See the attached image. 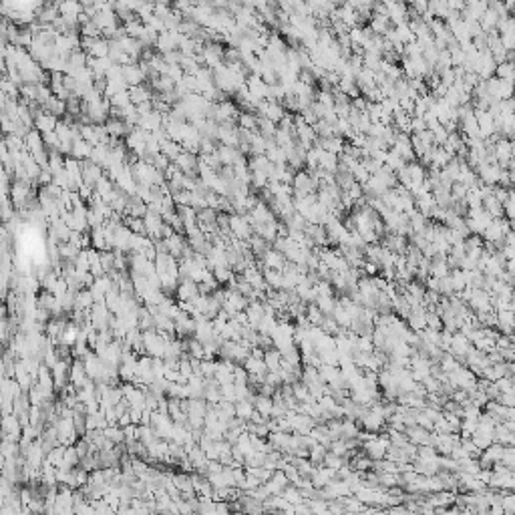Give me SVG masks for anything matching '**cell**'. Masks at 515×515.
Here are the masks:
<instances>
[{"mask_svg": "<svg viewBox=\"0 0 515 515\" xmlns=\"http://www.w3.org/2000/svg\"><path fill=\"white\" fill-rule=\"evenodd\" d=\"M227 225H230V230L234 232V236H236L238 240H248L250 234H252V225H250V221H248L246 217L234 215V217L227 219Z\"/></svg>", "mask_w": 515, "mask_h": 515, "instance_id": "cell-1", "label": "cell"}, {"mask_svg": "<svg viewBox=\"0 0 515 515\" xmlns=\"http://www.w3.org/2000/svg\"><path fill=\"white\" fill-rule=\"evenodd\" d=\"M272 407H274V398H270V394H262V392H260L258 398H256V409H258V413L264 415V417H270Z\"/></svg>", "mask_w": 515, "mask_h": 515, "instance_id": "cell-2", "label": "cell"}, {"mask_svg": "<svg viewBox=\"0 0 515 515\" xmlns=\"http://www.w3.org/2000/svg\"><path fill=\"white\" fill-rule=\"evenodd\" d=\"M252 413H254V405H252L248 398H244L242 403H238V405H236V415H238L240 419L248 421V419L252 417Z\"/></svg>", "mask_w": 515, "mask_h": 515, "instance_id": "cell-3", "label": "cell"}, {"mask_svg": "<svg viewBox=\"0 0 515 515\" xmlns=\"http://www.w3.org/2000/svg\"><path fill=\"white\" fill-rule=\"evenodd\" d=\"M322 463H326V465H328L330 469H334V471L342 467V459H340L338 455H334V453H332V455H324V461H322Z\"/></svg>", "mask_w": 515, "mask_h": 515, "instance_id": "cell-4", "label": "cell"}]
</instances>
